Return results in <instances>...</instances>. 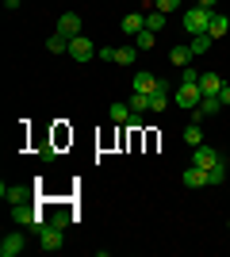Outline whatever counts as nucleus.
I'll return each mask as SVG.
<instances>
[{
    "label": "nucleus",
    "mask_w": 230,
    "mask_h": 257,
    "mask_svg": "<svg viewBox=\"0 0 230 257\" xmlns=\"http://www.w3.org/2000/svg\"><path fill=\"white\" fill-rule=\"evenodd\" d=\"M211 12H215V8H203V4L188 8V12H184V31H188V35H207V27H211Z\"/></svg>",
    "instance_id": "1"
},
{
    "label": "nucleus",
    "mask_w": 230,
    "mask_h": 257,
    "mask_svg": "<svg viewBox=\"0 0 230 257\" xmlns=\"http://www.w3.org/2000/svg\"><path fill=\"white\" fill-rule=\"evenodd\" d=\"M35 238H39V246L46 249V253H54V249H62V242H66V230H62V226H39V230H35Z\"/></svg>",
    "instance_id": "2"
},
{
    "label": "nucleus",
    "mask_w": 230,
    "mask_h": 257,
    "mask_svg": "<svg viewBox=\"0 0 230 257\" xmlns=\"http://www.w3.org/2000/svg\"><path fill=\"white\" fill-rule=\"evenodd\" d=\"M199 100H203V88H199V85H180V88L173 92V104L184 107V111H196Z\"/></svg>",
    "instance_id": "3"
},
{
    "label": "nucleus",
    "mask_w": 230,
    "mask_h": 257,
    "mask_svg": "<svg viewBox=\"0 0 230 257\" xmlns=\"http://www.w3.org/2000/svg\"><path fill=\"white\" fill-rule=\"evenodd\" d=\"M69 58H73V62H92V58H96V43H92L88 35L69 39Z\"/></svg>",
    "instance_id": "4"
},
{
    "label": "nucleus",
    "mask_w": 230,
    "mask_h": 257,
    "mask_svg": "<svg viewBox=\"0 0 230 257\" xmlns=\"http://www.w3.org/2000/svg\"><path fill=\"white\" fill-rule=\"evenodd\" d=\"M219 161H222V154L215 150V146H207V142L192 146V165H199V169H215Z\"/></svg>",
    "instance_id": "5"
},
{
    "label": "nucleus",
    "mask_w": 230,
    "mask_h": 257,
    "mask_svg": "<svg viewBox=\"0 0 230 257\" xmlns=\"http://www.w3.org/2000/svg\"><path fill=\"white\" fill-rule=\"evenodd\" d=\"M0 200L12 207H20V204H31V188H20V184H0Z\"/></svg>",
    "instance_id": "6"
},
{
    "label": "nucleus",
    "mask_w": 230,
    "mask_h": 257,
    "mask_svg": "<svg viewBox=\"0 0 230 257\" xmlns=\"http://www.w3.org/2000/svg\"><path fill=\"white\" fill-rule=\"evenodd\" d=\"M23 249H27V234H20V230L0 238V257H20Z\"/></svg>",
    "instance_id": "7"
},
{
    "label": "nucleus",
    "mask_w": 230,
    "mask_h": 257,
    "mask_svg": "<svg viewBox=\"0 0 230 257\" xmlns=\"http://www.w3.org/2000/svg\"><path fill=\"white\" fill-rule=\"evenodd\" d=\"M58 31L66 35V39L85 35V31H81V16H77V12H62V16H58Z\"/></svg>",
    "instance_id": "8"
},
{
    "label": "nucleus",
    "mask_w": 230,
    "mask_h": 257,
    "mask_svg": "<svg viewBox=\"0 0 230 257\" xmlns=\"http://www.w3.org/2000/svg\"><path fill=\"white\" fill-rule=\"evenodd\" d=\"M219 111H222V100H219V96H203V100H199V107L192 111V123L211 119V115H219Z\"/></svg>",
    "instance_id": "9"
},
{
    "label": "nucleus",
    "mask_w": 230,
    "mask_h": 257,
    "mask_svg": "<svg viewBox=\"0 0 230 257\" xmlns=\"http://www.w3.org/2000/svg\"><path fill=\"white\" fill-rule=\"evenodd\" d=\"M119 31L127 35V39H134L138 31H146V16H142V12H127L123 23H119Z\"/></svg>",
    "instance_id": "10"
},
{
    "label": "nucleus",
    "mask_w": 230,
    "mask_h": 257,
    "mask_svg": "<svg viewBox=\"0 0 230 257\" xmlns=\"http://www.w3.org/2000/svg\"><path fill=\"white\" fill-rule=\"evenodd\" d=\"M180 181H184L188 188H207V184H211V181H207V169H199V165H188Z\"/></svg>",
    "instance_id": "11"
},
{
    "label": "nucleus",
    "mask_w": 230,
    "mask_h": 257,
    "mask_svg": "<svg viewBox=\"0 0 230 257\" xmlns=\"http://www.w3.org/2000/svg\"><path fill=\"white\" fill-rule=\"evenodd\" d=\"M153 88H157V77L153 73H134V81H131V92H153Z\"/></svg>",
    "instance_id": "12"
},
{
    "label": "nucleus",
    "mask_w": 230,
    "mask_h": 257,
    "mask_svg": "<svg viewBox=\"0 0 230 257\" xmlns=\"http://www.w3.org/2000/svg\"><path fill=\"white\" fill-rule=\"evenodd\" d=\"M199 88H203V96H219L222 77L219 73H199Z\"/></svg>",
    "instance_id": "13"
},
{
    "label": "nucleus",
    "mask_w": 230,
    "mask_h": 257,
    "mask_svg": "<svg viewBox=\"0 0 230 257\" xmlns=\"http://www.w3.org/2000/svg\"><path fill=\"white\" fill-rule=\"evenodd\" d=\"M226 31H230V20H226V16H219V12H211V27H207V35H211V39H222Z\"/></svg>",
    "instance_id": "14"
},
{
    "label": "nucleus",
    "mask_w": 230,
    "mask_h": 257,
    "mask_svg": "<svg viewBox=\"0 0 230 257\" xmlns=\"http://www.w3.org/2000/svg\"><path fill=\"white\" fill-rule=\"evenodd\" d=\"M192 58H196V54L188 50V46H173V50H169V62H173L176 69H184V65L192 62Z\"/></svg>",
    "instance_id": "15"
},
{
    "label": "nucleus",
    "mask_w": 230,
    "mask_h": 257,
    "mask_svg": "<svg viewBox=\"0 0 230 257\" xmlns=\"http://www.w3.org/2000/svg\"><path fill=\"white\" fill-rule=\"evenodd\" d=\"M211 43H215L211 35H192V43H188V50H192V54L199 58V54H207V50H211Z\"/></svg>",
    "instance_id": "16"
},
{
    "label": "nucleus",
    "mask_w": 230,
    "mask_h": 257,
    "mask_svg": "<svg viewBox=\"0 0 230 257\" xmlns=\"http://www.w3.org/2000/svg\"><path fill=\"white\" fill-rule=\"evenodd\" d=\"M46 50H50V54H66V50H69V39H66L62 31H54L50 39H46Z\"/></svg>",
    "instance_id": "17"
},
{
    "label": "nucleus",
    "mask_w": 230,
    "mask_h": 257,
    "mask_svg": "<svg viewBox=\"0 0 230 257\" xmlns=\"http://www.w3.org/2000/svg\"><path fill=\"white\" fill-rule=\"evenodd\" d=\"M146 31H153V35H157V31H165V12H157V8H153V12H146Z\"/></svg>",
    "instance_id": "18"
},
{
    "label": "nucleus",
    "mask_w": 230,
    "mask_h": 257,
    "mask_svg": "<svg viewBox=\"0 0 230 257\" xmlns=\"http://www.w3.org/2000/svg\"><path fill=\"white\" fill-rule=\"evenodd\" d=\"M108 115H111V123H127L131 119V104H111Z\"/></svg>",
    "instance_id": "19"
},
{
    "label": "nucleus",
    "mask_w": 230,
    "mask_h": 257,
    "mask_svg": "<svg viewBox=\"0 0 230 257\" xmlns=\"http://www.w3.org/2000/svg\"><path fill=\"white\" fill-rule=\"evenodd\" d=\"M134 58H138V46H119L115 50V65H131Z\"/></svg>",
    "instance_id": "20"
},
{
    "label": "nucleus",
    "mask_w": 230,
    "mask_h": 257,
    "mask_svg": "<svg viewBox=\"0 0 230 257\" xmlns=\"http://www.w3.org/2000/svg\"><path fill=\"white\" fill-rule=\"evenodd\" d=\"M131 111H150V92H131Z\"/></svg>",
    "instance_id": "21"
},
{
    "label": "nucleus",
    "mask_w": 230,
    "mask_h": 257,
    "mask_svg": "<svg viewBox=\"0 0 230 257\" xmlns=\"http://www.w3.org/2000/svg\"><path fill=\"white\" fill-rule=\"evenodd\" d=\"M184 142L188 146H199V142H203V127H199V123H188L184 127Z\"/></svg>",
    "instance_id": "22"
},
{
    "label": "nucleus",
    "mask_w": 230,
    "mask_h": 257,
    "mask_svg": "<svg viewBox=\"0 0 230 257\" xmlns=\"http://www.w3.org/2000/svg\"><path fill=\"white\" fill-rule=\"evenodd\" d=\"M169 107V96H165V88H153L150 92V111H165Z\"/></svg>",
    "instance_id": "23"
},
{
    "label": "nucleus",
    "mask_w": 230,
    "mask_h": 257,
    "mask_svg": "<svg viewBox=\"0 0 230 257\" xmlns=\"http://www.w3.org/2000/svg\"><path fill=\"white\" fill-rule=\"evenodd\" d=\"M153 43H157V35H153V31H138V35H134V46H138V50H153Z\"/></svg>",
    "instance_id": "24"
},
{
    "label": "nucleus",
    "mask_w": 230,
    "mask_h": 257,
    "mask_svg": "<svg viewBox=\"0 0 230 257\" xmlns=\"http://www.w3.org/2000/svg\"><path fill=\"white\" fill-rule=\"evenodd\" d=\"M180 85H199V69L196 65H184V69H180Z\"/></svg>",
    "instance_id": "25"
},
{
    "label": "nucleus",
    "mask_w": 230,
    "mask_h": 257,
    "mask_svg": "<svg viewBox=\"0 0 230 257\" xmlns=\"http://www.w3.org/2000/svg\"><path fill=\"white\" fill-rule=\"evenodd\" d=\"M69 219H73V215H69L66 207H58V211L50 215V226H62V230H66V226H69Z\"/></svg>",
    "instance_id": "26"
},
{
    "label": "nucleus",
    "mask_w": 230,
    "mask_h": 257,
    "mask_svg": "<svg viewBox=\"0 0 230 257\" xmlns=\"http://www.w3.org/2000/svg\"><path fill=\"white\" fill-rule=\"evenodd\" d=\"M207 181L211 184H222V181H226V161H219L215 169H207Z\"/></svg>",
    "instance_id": "27"
},
{
    "label": "nucleus",
    "mask_w": 230,
    "mask_h": 257,
    "mask_svg": "<svg viewBox=\"0 0 230 257\" xmlns=\"http://www.w3.org/2000/svg\"><path fill=\"white\" fill-rule=\"evenodd\" d=\"M39 158H43V161H54L58 158V146H54V142H43V146H39Z\"/></svg>",
    "instance_id": "28"
},
{
    "label": "nucleus",
    "mask_w": 230,
    "mask_h": 257,
    "mask_svg": "<svg viewBox=\"0 0 230 257\" xmlns=\"http://www.w3.org/2000/svg\"><path fill=\"white\" fill-rule=\"evenodd\" d=\"M153 8L169 16V12H176V8H180V0H153Z\"/></svg>",
    "instance_id": "29"
},
{
    "label": "nucleus",
    "mask_w": 230,
    "mask_h": 257,
    "mask_svg": "<svg viewBox=\"0 0 230 257\" xmlns=\"http://www.w3.org/2000/svg\"><path fill=\"white\" fill-rule=\"evenodd\" d=\"M100 62H115V46H100Z\"/></svg>",
    "instance_id": "30"
},
{
    "label": "nucleus",
    "mask_w": 230,
    "mask_h": 257,
    "mask_svg": "<svg viewBox=\"0 0 230 257\" xmlns=\"http://www.w3.org/2000/svg\"><path fill=\"white\" fill-rule=\"evenodd\" d=\"M219 100H222V107H230V85L219 88Z\"/></svg>",
    "instance_id": "31"
},
{
    "label": "nucleus",
    "mask_w": 230,
    "mask_h": 257,
    "mask_svg": "<svg viewBox=\"0 0 230 257\" xmlns=\"http://www.w3.org/2000/svg\"><path fill=\"white\" fill-rule=\"evenodd\" d=\"M20 4H23V0H4V8H8V12H16Z\"/></svg>",
    "instance_id": "32"
},
{
    "label": "nucleus",
    "mask_w": 230,
    "mask_h": 257,
    "mask_svg": "<svg viewBox=\"0 0 230 257\" xmlns=\"http://www.w3.org/2000/svg\"><path fill=\"white\" fill-rule=\"evenodd\" d=\"M196 4H203V8H215V4H219V0H196Z\"/></svg>",
    "instance_id": "33"
},
{
    "label": "nucleus",
    "mask_w": 230,
    "mask_h": 257,
    "mask_svg": "<svg viewBox=\"0 0 230 257\" xmlns=\"http://www.w3.org/2000/svg\"><path fill=\"white\" fill-rule=\"evenodd\" d=\"M226 230H230V219H226Z\"/></svg>",
    "instance_id": "34"
}]
</instances>
